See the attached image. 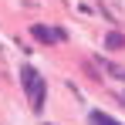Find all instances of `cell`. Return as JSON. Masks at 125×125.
<instances>
[{"label":"cell","mask_w":125,"mask_h":125,"mask_svg":"<svg viewBox=\"0 0 125 125\" xmlns=\"http://www.w3.org/2000/svg\"><path fill=\"white\" fill-rule=\"evenodd\" d=\"M31 37L41 41V44H58V34L51 27H44V24H31Z\"/></svg>","instance_id":"7a4b0ae2"},{"label":"cell","mask_w":125,"mask_h":125,"mask_svg":"<svg viewBox=\"0 0 125 125\" xmlns=\"http://www.w3.org/2000/svg\"><path fill=\"white\" fill-rule=\"evenodd\" d=\"M88 122H91V125H118L112 115H105V112H91V115H88Z\"/></svg>","instance_id":"5b68a950"},{"label":"cell","mask_w":125,"mask_h":125,"mask_svg":"<svg viewBox=\"0 0 125 125\" xmlns=\"http://www.w3.org/2000/svg\"><path fill=\"white\" fill-rule=\"evenodd\" d=\"M21 84H24V91H27V98H31V108L41 112V108H44V98H47V84H44L41 71L31 68V64H24V68H21Z\"/></svg>","instance_id":"6da1fadb"},{"label":"cell","mask_w":125,"mask_h":125,"mask_svg":"<svg viewBox=\"0 0 125 125\" xmlns=\"http://www.w3.org/2000/svg\"><path fill=\"white\" fill-rule=\"evenodd\" d=\"M44 125H51V122H44Z\"/></svg>","instance_id":"52a82bcc"},{"label":"cell","mask_w":125,"mask_h":125,"mask_svg":"<svg viewBox=\"0 0 125 125\" xmlns=\"http://www.w3.org/2000/svg\"><path fill=\"white\" fill-rule=\"evenodd\" d=\"M105 47L108 51H125V34L122 31H108L105 34Z\"/></svg>","instance_id":"277c9868"},{"label":"cell","mask_w":125,"mask_h":125,"mask_svg":"<svg viewBox=\"0 0 125 125\" xmlns=\"http://www.w3.org/2000/svg\"><path fill=\"white\" fill-rule=\"evenodd\" d=\"M95 68H102V71H108L112 78L125 81V68H122V64H115V61H108V58H98V61H95Z\"/></svg>","instance_id":"3957f363"},{"label":"cell","mask_w":125,"mask_h":125,"mask_svg":"<svg viewBox=\"0 0 125 125\" xmlns=\"http://www.w3.org/2000/svg\"><path fill=\"white\" fill-rule=\"evenodd\" d=\"M115 102H118V105H125V91H122V95H115Z\"/></svg>","instance_id":"8992f818"}]
</instances>
